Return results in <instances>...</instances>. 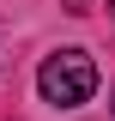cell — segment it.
Segmentation results:
<instances>
[{
  "instance_id": "6da1fadb",
  "label": "cell",
  "mask_w": 115,
  "mask_h": 121,
  "mask_svg": "<svg viewBox=\"0 0 115 121\" xmlns=\"http://www.w3.org/2000/svg\"><path fill=\"white\" fill-rule=\"evenodd\" d=\"M36 91H43V103L55 109H79L91 103V91H97V60L85 48H55L43 60V73H36Z\"/></svg>"
},
{
  "instance_id": "7a4b0ae2",
  "label": "cell",
  "mask_w": 115,
  "mask_h": 121,
  "mask_svg": "<svg viewBox=\"0 0 115 121\" xmlns=\"http://www.w3.org/2000/svg\"><path fill=\"white\" fill-rule=\"evenodd\" d=\"M109 18H115V0H109Z\"/></svg>"
}]
</instances>
